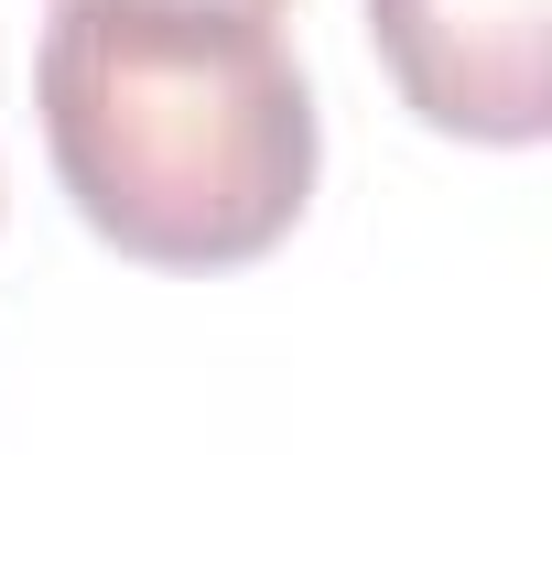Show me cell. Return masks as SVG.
Wrapping results in <instances>:
<instances>
[{
	"label": "cell",
	"mask_w": 552,
	"mask_h": 563,
	"mask_svg": "<svg viewBox=\"0 0 552 563\" xmlns=\"http://www.w3.org/2000/svg\"><path fill=\"white\" fill-rule=\"evenodd\" d=\"M33 109L76 217L152 272L281 250L325 152L281 22L217 0H55Z\"/></svg>",
	"instance_id": "cell-1"
},
{
	"label": "cell",
	"mask_w": 552,
	"mask_h": 563,
	"mask_svg": "<svg viewBox=\"0 0 552 563\" xmlns=\"http://www.w3.org/2000/svg\"><path fill=\"white\" fill-rule=\"evenodd\" d=\"M368 44L422 131L487 152L552 131V0H368Z\"/></svg>",
	"instance_id": "cell-2"
},
{
	"label": "cell",
	"mask_w": 552,
	"mask_h": 563,
	"mask_svg": "<svg viewBox=\"0 0 552 563\" xmlns=\"http://www.w3.org/2000/svg\"><path fill=\"white\" fill-rule=\"evenodd\" d=\"M217 11H281V0H217Z\"/></svg>",
	"instance_id": "cell-3"
}]
</instances>
